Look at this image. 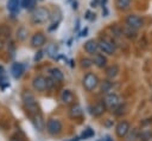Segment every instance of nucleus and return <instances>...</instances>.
<instances>
[{
    "mask_svg": "<svg viewBox=\"0 0 152 141\" xmlns=\"http://www.w3.org/2000/svg\"><path fill=\"white\" fill-rule=\"evenodd\" d=\"M11 72H12V76L18 79L23 76V73L25 72V65L23 63H14L12 64V68H11Z\"/></svg>",
    "mask_w": 152,
    "mask_h": 141,
    "instance_id": "obj_11",
    "label": "nucleus"
},
{
    "mask_svg": "<svg viewBox=\"0 0 152 141\" xmlns=\"http://www.w3.org/2000/svg\"><path fill=\"white\" fill-rule=\"evenodd\" d=\"M71 7H72V9H77L78 8V2H77V0H72L71 1Z\"/></svg>",
    "mask_w": 152,
    "mask_h": 141,
    "instance_id": "obj_35",
    "label": "nucleus"
},
{
    "mask_svg": "<svg viewBox=\"0 0 152 141\" xmlns=\"http://www.w3.org/2000/svg\"><path fill=\"white\" fill-rule=\"evenodd\" d=\"M97 46H99V50L102 52V53H106V55H113L115 52V44L106 38H101L97 43Z\"/></svg>",
    "mask_w": 152,
    "mask_h": 141,
    "instance_id": "obj_6",
    "label": "nucleus"
},
{
    "mask_svg": "<svg viewBox=\"0 0 152 141\" xmlns=\"http://www.w3.org/2000/svg\"><path fill=\"white\" fill-rule=\"evenodd\" d=\"M126 24L128 27L133 28V30H137V28H140L142 26V19L139 17V15H135V14H129L127 18H126Z\"/></svg>",
    "mask_w": 152,
    "mask_h": 141,
    "instance_id": "obj_9",
    "label": "nucleus"
},
{
    "mask_svg": "<svg viewBox=\"0 0 152 141\" xmlns=\"http://www.w3.org/2000/svg\"><path fill=\"white\" fill-rule=\"evenodd\" d=\"M93 56H94V59H93V64H94V65H96V66L100 68V69H103V68L107 65V58H106L102 53L96 52V53L93 55Z\"/></svg>",
    "mask_w": 152,
    "mask_h": 141,
    "instance_id": "obj_17",
    "label": "nucleus"
},
{
    "mask_svg": "<svg viewBox=\"0 0 152 141\" xmlns=\"http://www.w3.org/2000/svg\"><path fill=\"white\" fill-rule=\"evenodd\" d=\"M31 118H32V122H33L34 127H36V128H37L39 132L44 130V127H45V121H44L43 115H42V113H40V111H39V113H37V114H34L33 116H31Z\"/></svg>",
    "mask_w": 152,
    "mask_h": 141,
    "instance_id": "obj_13",
    "label": "nucleus"
},
{
    "mask_svg": "<svg viewBox=\"0 0 152 141\" xmlns=\"http://www.w3.org/2000/svg\"><path fill=\"white\" fill-rule=\"evenodd\" d=\"M43 56H44V51H43V50H38V51H37V53L34 55L33 60H34V62H39V60L43 58Z\"/></svg>",
    "mask_w": 152,
    "mask_h": 141,
    "instance_id": "obj_31",
    "label": "nucleus"
},
{
    "mask_svg": "<svg viewBox=\"0 0 152 141\" xmlns=\"http://www.w3.org/2000/svg\"><path fill=\"white\" fill-rule=\"evenodd\" d=\"M104 110H106V105H104V103L103 102H99V103H96L94 107H93V110H91V114L94 115V116H101L103 113H104Z\"/></svg>",
    "mask_w": 152,
    "mask_h": 141,
    "instance_id": "obj_20",
    "label": "nucleus"
},
{
    "mask_svg": "<svg viewBox=\"0 0 152 141\" xmlns=\"http://www.w3.org/2000/svg\"><path fill=\"white\" fill-rule=\"evenodd\" d=\"M99 2H100V0H91L90 1V7H97Z\"/></svg>",
    "mask_w": 152,
    "mask_h": 141,
    "instance_id": "obj_34",
    "label": "nucleus"
},
{
    "mask_svg": "<svg viewBox=\"0 0 152 141\" xmlns=\"http://www.w3.org/2000/svg\"><path fill=\"white\" fill-rule=\"evenodd\" d=\"M94 135V132L90 129V128H87V129H84V132H83V134H82V139H88V137H90V136H93Z\"/></svg>",
    "mask_w": 152,
    "mask_h": 141,
    "instance_id": "obj_30",
    "label": "nucleus"
},
{
    "mask_svg": "<svg viewBox=\"0 0 152 141\" xmlns=\"http://www.w3.org/2000/svg\"><path fill=\"white\" fill-rule=\"evenodd\" d=\"M1 75H5V69L0 65V76H1Z\"/></svg>",
    "mask_w": 152,
    "mask_h": 141,
    "instance_id": "obj_38",
    "label": "nucleus"
},
{
    "mask_svg": "<svg viewBox=\"0 0 152 141\" xmlns=\"http://www.w3.org/2000/svg\"><path fill=\"white\" fill-rule=\"evenodd\" d=\"M113 88V83L109 82V81H103L101 83V91L102 92H109Z\"/></svg>",
    "mask_w": 152,
    "mask_h": 141,
    "instance_id": "obj_26",
    "label": "nucleus"
},
{
    "mask_svg": "<svg viewBox=\"0 0 152 141\" xmlns=\"http://www.w3.org/2000/svg\"><path fill=\"white\" fill-rule=\"evenodd\" d=\"M99 83H100V81H99L97 76L95 73H93V72H87L84 75V77H83V79H82V85L87 91L95 90L97 88Z\"/></svg>",
    "mask_w": 152,
    "mask_h": 141,
    "instance_id": "obj_3",
    "label": "nucleus"
},
{
    "mask_svg": "<svg viewBox=\"0 0 152 141\" xmlns=\"http://www.w3.org/2000/svg\"><path fill=\"white\" fill-rule=\"evenodd\" d=\"M106 1H107V0H101V6H102V7L106 6Z\"/></svg>",
    "mask_w": 152,
    "mask_h": 141,
    "instance_id": "obj_39",
    "label": "nucleus"
},
{
    "mask_svg": "<svg viewBox=\"0 0 152 141\" xmlns=\"http://www.w3.org/2000/svg\"><path fill=\"white\" fill-rule=\"evenodd\" d=\"M7 49H8V53H11V56L13 57L14 56V52H15V44H14V41L13 40H8V43H7Z\"/></svg>",
    "mask_w": 152,
    "mask_h": 141,
    "instance_id": "obj_28",
    "label": "nucleus"
},
{
    "mask_svg": "<svg viewBox=\"0 0 152 141\" xmlns=\"http://www.w3.org/2000/svg\"><path fill=\"white\" fill-rule=\"evenodd\" d=\"M32 86L36 91L38 92H44L45 90H48L46 86V78L43 76H36L32 79Z\"/></svg>",
    "mask_w": 152,
    "mask_h": 141,
    "instance_id": "obj_7",
    "label": "nucleus"
},
{
    "mask_svg": "<svg viewBox=\"0 0 152 141\" xmlns=\"http://www.w3.org/2000/svg\"><path fill=\"white\" fill-rule=\"evenodd\" d=\"M36 4H37V0H20L21 8L27 9L30 12L36 7Z\"/></svg>",
    "mask_w": 152,
    "mask_h": 141,
    "instance_id": "obj_22",
    "label": "nucleus"
},
{
    "mask_svg": "<svg viewBox=\"0 0 152 141\" xmlns=\"http://www.w3.org/2000/svg\"><path fill=\"white\" fill-rule=\"evenodd\" d=\"M45 43H46V37H45V34H44L43 32H40V31L34 32V33L32 34L31 39H30V45H31V47H33V49H40V47H43V46L45 45Z\"/></svg>",
    "mask_w": 152,
    "mask_h": 141,
    "instance_id": "obj_5",
    "label": "nucleus"
},
{
    "mask_svg": "<svg viewBox=\"0 0 152 141\" xmlns=\"http://www.w3.org/2000/svg\"><path fill=\"white\" fill-rule=\"evenodd\" d=\"M83 49L89 55H95L97 51H99V46H97V41L94 40V39H90V40H87L83 45Z\"/></svg>",
    "mask_w": 152,
    "mask_h": 141,
    "instance_id": "obj_12",
    "label": "nucleus"
},
{
    "mask_svg": "<svg viewBox=\"0 0 152 141\" xmlns=\"http://www.w3.org/2000/svg\"><path fill=\"white\" fill-rule=\"evenodd\" d=\"M62 129H63V124H62L61 120L55 118V117L48 120V122H46V132H48L50 135L56 136V135L61 134Z\"/></svg>",
    "mask_w": 152,
    "mask_h": 141,
    "instance_id": "obj_4",
    "label": "nucleus"
},
{
    "mask_svg": "<svg viewBox=\"0 0 152 141\" xmlns=\"http://www.w3.org/2000/svg\"><path fill=\"white\" fill-rule=\"evenodd\" d=\"M106 141H112V140H110V137H109V136H107V139H106Z\"/></svg>",
    "mask_w": 152,
    "mask_h": 141,
    "instance_id": "obj_41",
    "label": "nucleus"
},
{
    "mask_svg": "<svg viewBox=\"0 0 152 141\" xmlns=\"http://www.w3.org/2000/svg\"><path fill=\"white\" fill-rule=\"evenodd\" d=\"M21 100H23V104L26 109L27 115L31 117L34 114L39 113V107L37 103V100L34 97V95L30 91V90H24L21 94Z\"/></svg>",
    "mask_w": 152,
    "mask_h": 141,
    "instance_id": "obj_2",
    "label": "nucleus"
},
{
    "mask_svg": "<svg viewBox=\"0 0 152 141\" xmlns=\"http://www.w3.org/2000/svg\"><path fill=\"white\" fill-rule=\"evenodd\" d=\"M81 66L83 69H89L90 66H93V59H90V58H82L81 59Z\"/></svg>",
    "mask_w": 152,
    "mask_h": 141,
    "instance_id": "obj_27",
    "label": "nucleus"
},
{
    "mask_svg": "<svg viewBox=\"0 0 152 141\" xmlns=\"http://www.w3.org/2000/svg\"><path fill=\"white\" fill-rule=\"evenodd\" d=\"M37 1H42V0H37Z\"/></svg>",
    "mask_w": 152,
    "mask_h": 141,
    "instance_id": "obj_42",
    "label": "nucleus"
},
{
    "mask_svg": "<svg viewBox=\"0 0 152 141\" xmlns=\"http://www.w3.org/2000/svg\"><path fill=\"white\" fill-rule=\"evenodd\" d=\"M61 101L64 104H71L74 102V94L69 89H64L61 94Z\"/></svg>",
    "mask_w": 152,
    "mask_h": 141,
    "instance_id": "obj_19",
    "label": "nucleus"
},
{
    "mask_svg": "<svg viewBox=\"0 0 152 141\" xmlns=\"http://www.w3.org/2000/svg\"><path fill=\"white\" fill-rule=\"evenodd\" d=\"M12 37V28L8 24H0V38L4 40H10Z\"/></svg>",
    "mask_w": 152,
    "mask_h": 141,
    "instance_id": "obj_16",
    "label": "nucleus"
},
{
    "mask_svg": "<svg viewBox=\"0 0 152 141\" xmlns=\"http://www.w3.org/2000/svg\"><path fill=\"white\" fill-rule=\"evenodd\" d=\"M87 33H88V28L86 27V28H84V30H83V31L81 32V34H80V37H86V36H87Z\"/></svg>",
    "mask_w": 152,
    "mask_h": 141,
    "instance_id": "obj_37",
    "label": "nucleus"
},
{
    "mask_svg": "<svg viewBox=\"0 0 152 141\" xmlns=\"http://www.w3.org/2000/svg\"><path fill=\"white\" fill-rule=\"evenodd\" d=\"M82 108H81V105H78V104H75V105H72L71 108H70V110H69V116L71 117V118H77V117H80L81 115H82Z\"/></svg>",
    "mask_w": 152,
    "mask_h": 141,
    "instance_id": "obj_21",
    "label": "nucleus"
},
{
    "mask_svg": "<svg viewBox=\"0 0 152 141\" xmlns=\"http://www.w3.org/2000/svg\"><path fill=\"white\" fill-rule=\"evenodd\" d=\"M27 36H28V30L25 26L20 25L15 30V38H17L18 41H25L27 39Z\"/></svg>",
    "mask_w": 152,
    "mask_h": 141,
    "instance_id": "obj_18",
    "label": "nucleus"
},
{
    "mask_svg": "<svg viewBox=\"0 0 152 141\" xmlns=\"http://www.w3.org/2000/svg\"><path fill=\"white\" fill-rule=\"evenodd\" d=\"M80 140V137H74L72 140H70V141H78Z\"/></svg>",
    "mask_w": 152,
    "mask_h": 141,
    "instance_id": "obj_40",
    "label": "nucleus"
},
{
    "mask_svg": "<svg viewBox=\"0 0 152 141\" xmlns=\"http://www.w3.org/2000/svg\"><path fill=\"white\" fill-rule=\"evenodd\" d=\"M20 8H21L20 0H7V2H6V9L10 12V14L12 17H15L20 12Z\"/></svg>",
    "mask_w": 152,
    "mask_h": 141,
    "instance_id": "obj_10",
    "label": "nucleus"
},
{
    "mask_svg": "<svg viewBox=\"0 0 152 141\" xmlns=\"http://www.w3.org/2000/svg\"><path fill=\"white\" fill-rule=\"evenodd\" d=\"M115 5H116V7H118L119 9L125 11V9H127V8L129 7L131 0H115Z\"/></svg>",
    "mask_w": 152,
    "mask_h": 141,
    "instance_id": "obj_23",
    "label": "nucleus"
},
{
    "mask_svg": "<svg viewBox=\"0 0 152 141\" xmlns=\"http://www.w3.org/2000/svg\"><path fill=\"white\" fill-rule=\"evenodd\" d=\"M8 85H10V83H8V79H7L6 75H1L0 76V86H1V89H5Z\"/></svg>",
    "mask_w": 152,
    "mask_h": 141,
    "instance_id": "obj_29",
    "label": "nucleus"
},
{
    "mask_svg": "<svg viewBox=\"0 0 152 141\" xmlns=\"http://www.w3.org/2000/svg\"><path fill=\"white\" fill-rule=\"evenodd\" d=\"M46 53L49 57L51 58H56V55H57V47L55 44H49L48 47H46Z\"/></svg>",
    "mask_w": 152,
    "mask_h": 141,
    "instance_id": "obj_25",
    "label": "nucleus"
},
{
    "mask_svg": "<svg viewBox=\"0 0 152 141\" xmlns=\"http://www.w3.org/2000/svg\"><path fill=\"white\" fill-rule=\"evenodd\" d=\"M122 100L120 96H118L116 94H108L106 97H104V105L108 107V108H116L121 104Z\"/></svg>",
    "mask_w": 152,
    "mask_h": 141,
    "instance_id": "obj_8",
    "label": "nucleus"
},
{
    "mask_svg": "<svg viewBox=\"0 0 152 141\" xmlns=\"http://www.w3.org/2000/svg\"><path fill=\"white\" fill-rule=\"evenodd\" d=\"M51 18V12L45 6H36L31 11L30 21L32 25H43L46 24Z\"/></svg>",
    "mask_w": 152,
    "mask_h": 141,
    "instance_id": "obj_1",
    "label": "nucleus"
},
{
    "mask_svg": "<svg viewBox=\"0 0 152 141\" xmlns=\"http://www.w3.org/2000/svg\"><path fill=\"white\" fill-rule=\"evenodd\" d=\"M129 132V123L127 121H121L118 126H116V129H115V133L119 137H124L127 135V133Z\"/></svg>",
    "mask_w": 152,
    "mask_h": 141,
    "instance_id": "obj_14",
    "label": "nucleus"
},
{
    "mask_svg": "<svg viewBox=\"0 0 152 141\" xmlns=\"http://www.w3.org/2000/svg\"><path fill=\"white\" fill-rule=\"evenodd\" d=\"M58 24H59V23H52V26H49V28H48V30H49L50 32H51V31H53L55 28H57V27H58Z\"/></svg>",
    "mask_w": 152,
    "mask_h": 141,
    "instance_id": "obj_33",
    "label": "nucleus"
},
{
    "mask_svg": "<svg viewBox=\"0 0 152 141\" xmlns=\"http://www.w3.org/2000/svg\"><path fill=\"white\" fill-rule=\"evenodd\" d=\"M10 141H25L20 135H18V134H14V135H12L11 137H10Z\"/></svg>",
    "mask_w": 152,
    "mask_h": 141,
    "instance_id": "obj_32",
    "label": "nucleus"
},
{
    "mask_svg": "<svg viewBox=\"0 0 152 141\" xmlns=\"http://www.w3.org/2000/svg\"><path fill=\"white\" fill-rule=\"evenodd\" d=\"M118 72H119V68L116 65H112V66L107 68V70H106V75L109 78H114L118 75Z\"/></svg>",
    "mask_w": 152,
    "mask_h": 141,
    "instance_id": "obj_24",
    "label": "nucleus"
},
{
    "mask_svg": "<svg viewBox=\"0 0 152 141\" xmlns=\"http://www.w3.org/2000/svg\"><path fill=\"white\" fill-rule=\"evenodd\" d=\"M4 47H5V41H4V40L0 38V52H2Z\"/></svg>",
    "mask_w": 152,
    "mask_h": 141,
    "instance_id": "obj_36",
    "label": "nucleus"
},
{
    "mask_svg": "<svg viewBox=\"0 0 152 141\" xmlns=\"http://www.w3.org/2000/svg\"><path fill=\"white\" fill-rule=\"evenodd\" d=\"M49 75H50V78H51L52 81L58 82V83L63 82V79H64V75H63L62 70L58 69V68H51V69L49 70Z\"/></svg>",
    "mask_w": 152,
    "mask_h": 141,
    "instance_id": "obj_15",
    "label": "nucleus"
}]
</instances>
